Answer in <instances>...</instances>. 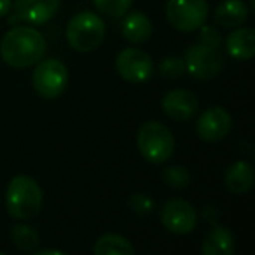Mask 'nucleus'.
I'll return each mask as SVG.
<instances>
[{"label": "nucleus", "instance_id": "obj_22", "mask_svg": "<svg viewBox=\"0 0 255 255\" xmlns=\"http://www.w3.org/2000/svg\"><path fill=\"white\" fill-rule=\"evenodd\" d=\"M159 74L164 79H180L185 74V61L180 56H166L159 63Z\"/></svg>", "mask_w": 255, "mask_h": 255}, {"label": "nucleus", "instance_id": "obj_3", "mask_svg": "<svg viewBox=\"0 0 255 255\" xmlns=\"http://www.w3.org/2000/svg\"><path fill=\"white\" fill-rule=\"evenodd\" d=\"M136 145L149 163H166L175 152V138L163 123L147 121L140 126L136 135Z\"/></svg>", "mask_w": 255, "mask_h": 255}, {"label": "nucleus", "instance_id": "obj_8", "mask_svg": "<svg viewBox=\"0 0 255 255\" xmlns=\"http://www.w3.org/2000/svg\"><path fill=\"white\" fill-rule=\"evenodd\" d=\"M116 70L124 81L140 84L152 77L156 72V63L145 51L138 49V47H128V49L121 51L117 56Z\"/></svg>", "mask_w": 255, "mask_h": 255}, {"label": "nucleus", "instance_id": "obj_26", "mask_svg": "<svg viewBox=\"0 0 255 255\" xmlns=\"http://www.w3.org/2000/svg\"><path fill=\"white\" fill-rule=\"evenodd\" d=\"M37 255H63V252H58V250H40V252H37Z\"/></svg>", "mask_w": 255, "mask_h": 255}, {"label": "nucleus", "instance_id": "obj_23", "mask_svg": "<svg viewBox=\"0 0 255 255\" xmlns=\"http://www.w3.org/2000/svg\"><path fill=\"white\" fill-rule=\"evenodd\" d=\"M128 206L131 210L135 215L138 217H147L154 212V201L149 194H143V192H136L129 198L128 201Z\"/></svg>", "mask_w": 255, "mask_h": 255}, {"label": "nucleus", "instance_id": "obj_6", "mask_svg": "<svg viewBox=\"0 0 255 255\" xmlns=\"http://www.w3.org/2000/svg\"><path fill=\"white\" fill-rule=\"evenodd\" d=\"M32 84L37 95L42 98H56L68 84V70L60 60H40L32 75Z\"/></svg>", "mask_w": 255, "mask_h": 255}, {"label": "nucleus", "instance_id": "obj_12", "mask_svg": "<svg viewBox=\"0 0 255 255\" xmlns=\"http://www.w3.org/2000/svg\"><path fill=\"white\" fill-rule=\"evenodd\" d=\"M61 0H16L14 11L28 25H44L60 9Z\"/></svg>", "mask_w": 255, "mask_h": 255}, {"label": "nucleus", "instance_id": "obj_15", "mask_svg": "<svg viewBox=\"0 0 255 255\" xmlns=\"http://www.w3.org/2000/svg\"><path fill=\"white\" fill-rule=\"evenodd\" d=\"M121 32L124 39L131 44H143L152 35V23L143 12H129L123 19Z\"/></svg>", "mask_w": 255, "mask_h": 255}, {"label": "nucleus", "instance_id": "obj_14", "mask_svg": "<svg viewBox=\"0 0 255 255\" xmlns=\"http://www.w3.org/2000/svg\"><path fill=\"white\" fill-rule=\"evenodd\" d=\"M226 187L233 194H245L254 185V168L247 161H236L226 170Z\"/></svg>", "mask_w": 255, "mask_h": 255}, {"label": "nucleus", "instance_id": "obj_25", "mask_svg": "<svg viewBox=\"0 0 255 255\" xmlns=\"http://www.w3.org/2000/svg\"><path fill=\"white\" fill-rule=\"evenodd\" d=\"M11 11V0H0V18H4Z\"/></svg>", "mask_w": 255, "mask_h": 255}, {"label": "nucleus", "instance_id": "obj_19", "mask_svg": "<svg viewBox=\"0 0 255 255\" xmlns=\"http://www.w3.org/2000/svg\"><path fill=\"white\" fill-rule=\"evenodd\" d=\"M11 240L14 243V247L23 252L35 250L40 243L39 233L30 226H14L11 229Z\"/></svg>", "mask_w": 255, "mask_h": 255}, {"label": "nucleus", "instance_id": "obj_18", "mask_svg": "<svg viewBox=\"0 0 255 255\" xmlns=\"http://www.w3.org/2000/svg\"><path fill=\"white\" fill-rule=\"evenodd\" d=\"M96 255H133L135 247L121 234H103L95 243Z\"/></svg>", "mask_w": 255, "mask_h": 255}, {"label": "nucleus", "instance_id": "obj_17", "mask_svg": "<svg viewBox=\"0 0 255 255\" xmlns=\"http://www.w3.org/2000/svg\"><path fill=\"white\" fill-rule=\"evenodd\" d=\"M205 255H233L234 254V236L227 227L213 226L208 236L205 238L201 247Z\"/></svg>", "mask_w": 255, "mask_h": 255}, {"label": "nucleus", "instance_id": "obj_7", "mask_svg": "<svg viewBox=\"0 0 255 255\" xmlns=\"http://www.w3.org/2000/svg\"><path fill=\"white\" fill-rule=\"evenodd\" d=\"M166 18L178 32H194L208 18L206 0H168Z\"/></svg>", "mask_w": 255, "mask_h": 255}, {"label": "nucleus", "instance_id": "obj_16", "mask_svg": "<svg viewBox=\"0 0 255 255\" xmlns=\"http://www.w3.org/2000/svg\"><path fill=\"white\" fill-rule=\"evenodd\" d=\"M215 21L226 28H238L248 19V9L243 0H224L215 9Z\"/></svg>", "mask_w": 255, "mask_h": 255}, {"label": "nucleus", "instance_id": "obj_10", "mask_svg": "<svg viewBox=\"0 0 255 255\" xmlns=\"http://www.w3.org/2000/svg\"><path fill=\"white\" fill-rule=\"evenodd\" d=\"M231 124H233V121H231L227 110H224L222 107H210L199 116L196 131L201 140L208 143H215L229 135Z\"/></svg>", "mask_w": 255, "mask_h": 255}, {"label": "nucleus", "instance_id": "obj_4", "mask_svg": "<svg viewBox=\"0 0 255 255\" xmlns=\"http://www.w3.org/2000/svg\"><path fill=\"white\" fill-rule=\"evenodd\" d=\"M105 39V23L95 12H79L67 26V40L79 53L95 51Z\"/></svg>", "mask_w": 255, "mask_h": 255}, {"label": "nucleus", "instance_id": "obj_9", "mask_svg": "<svg viewBox=\"0 0 255 255\" xmlns=\"http://www.w3.org/2000/svg\"><path fill=\"white\" fill-rule=\"evenodd\" d=\"M161 222L170 233L189 234L198 224V212L185 199H168L161 210Z\"/></svg>", "mask_w": 255, "mask_h": 255}, {"label": "nucleus", "instance_id": "obj_13", "mask_svg": "<svg viewBox=\"0 0 255 255\" xmlns=\"http://www.w3.org/2000/svg\"><path fill=\"white\" fill-rule=\"evenodd\" d=\"M226 49L231 58L247 61L255 54V32L252 28H238L227 35Z\"/></svg>", "mask_w": 255, "mask_h": 255}, {"label": "nucleus", "instance_id": "obj_24", "mask_svg": "<svg viewBox=\"0 0 255 255\" xmlns=\"http://www.w3.org/2000/svg\"><path fill=\"white\" fill-rule=\"evenodd\" d=\"M199 42L205 44V46H212V47H219L222 46V35L217 28L213 26H199Z\"/></svg>", "mask_w": 255, "mask_h": 255}, {"label": "nucleus", "instance_id": "obj_5", "mask_svg": "<svg viewBox=\"0 0 255 255\" xmlns=\"http://www.w3.org/2000/svg\"><path fill=\"white\" fill-rule=\"evenodd\" d=\"M185 72L199 81L215 79L224 68V54L219 47L198 42L185 51Z\"/></svg>", "mask_w": 255, "mask_h": 255}, {"label": "nucleus", "instance_id": "obj_21", "mask_svg": "<svg viewBox=\"0 0 255 255\" xmlns=\"http://www.w3.org/2000/svg\"><path fill=\"white\" fill-rule=\"evenodd\" d=\"M133 0H93L95 7L109 18H121L128 12Z\"/></svg>", "mask_w": 255, "mask_h": 255}, {"label": "nucleus", "instance_id": "obj_20", "mask_svg": "<svg viewBox=\"0 0 255 255\" xmlns=\"http://www.w3.org/2000/svg\"><path fill=\"white\" fill-rule=\"evenodd\" d=\"M163 180L171 189H187L191 184V173L185 166L175 164V166H168L163 171Z\"/></svg>", "mask_w": 255, "mask_h": 255}, {"label": "nucleus", "instance_id": "obj_1", "mask_svg": "<svg viewBox=\"0 0 255 255\" xmlns=\"http://www.w3.org/2000/svg\"><path fill=\"white\" fill-rule=\"evenodd\" d=\"M46 47V39L40 32L30 26H16L4 35L0 54L9 67L28 68L42 60Z\"/></svg>", "mask_w": 255, "mask_h": 255}, {"label": "nucleus", "instance_id": "obj_11", "mask_svg": "<svg viewBox=\"0 0 255 255\" xmlns=\"http://www.w3.org/2000/svg\"><path fill=\"white\" fill-rule=\"evenodd\" d=\"M161 105L170 119L184 123V121H191L198 114L199 102L194 93L187 89H173L164 95Z\"/></svg>", "mask_w": 255, "mask_h": 255}, {"label": "nucleus", "instance_id": "obj_2", "mask_svg": "<svg viewBox=\"0 0 255 255\" xmlns=\"http://www.w3.org/2000/svg\"><path fill=\"white\" fill-rule=\"evenodd\" d=\"M5 206L14 219H33L35 215H39L42 208V189L28 175H18L7 185Z\"/></svg>", "mask_w": 255, "mask_h": 255}]
</instances>
